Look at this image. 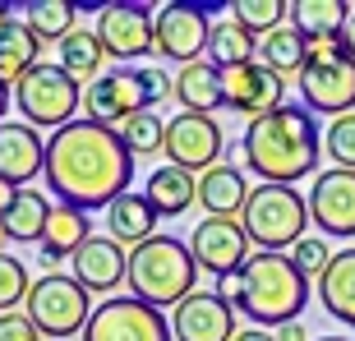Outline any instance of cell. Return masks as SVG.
Wrapping results in <instances>:
<instances>
[{
  "label": "cell",
  "instance_id": "7bdbcfd3",
  "mask_svg": "<svg viewBox=\"0 0 355 341\" xmlns=\"http://www.w3.org/2000/svg\"><path fill=\"white\" fill-rule=\"evenodd\" d=\"M10 92L14 88H5V83H0V125H5V111H10Z\"/></svg>",
  "mask_w": 355,
  "mask_h": 341
},
{
  "label": "cell",
  "instance_id": "277c9868",
  "mask_svg": "<svg viewBox=\"0 0 355 341\" xmlns=\"http://www.w3.org/2000/svg\"><path fill=\"white\" fill-rule=\"evenodd\" d=\"M194 281H198V263L189 254V245H180L175 236H153L139 250H130L125 286H130L134 300L153 304V309H171V304H184L194 295Z\"/></svg>",
  "mask_w": 355,
  "mask_h": 341
},
{
  "label": "cell",
  "instance_id": "44dd1931",
  "mask_svg": "<svg viewBox=\"0 0 355 341\" xmlns=\"http://www.w3.org/2000/svg\"><path fill=\"white\" fill-rule=\"evenodd\" d=\"M106 236L116 240V245H125V250H139L144 240H153L157 236V212H153V203H148L144 194L125 189V194L106 208Z\"/></svg>",
  "mask_w": 355,
  "mask_h": 341
},
{
  "label": "cell",
  "instance_id": "9a60e30c",
  "mask_svg": "<svg viewBox=\"0 0 355 341\" xmlns=\"http://www.w3.org/2000/svg\"><path fill=\"white\" fill-rule=\"evenodd\" d=\"M309 222L323 236L355 240V170H318L309 189Z\"/></svg>",
  "mask_w": 355,
  "mask_h": 341
},
{
  "label": "cell",
  "instance_id": "7a4b0ae2",
  "mask_svg": "<svg viewBox=\"0 0 355 341\" xmlns=\"http://www.w3.org/2000/svg\"><path fill=\"white\" fill-rule=\"evenodd\" d=\"M240 148L245 166L263 175V184H295L318 170V120L300 102H286L272 116L250 120Z\"/></svg>",
  "mask_w": 355,
  "mask_h": 341
},
{
  "label": "cell",
  "instance_id": "2e32d148",
  "mask_svg": "<svg viewBox=\"0 0 355 341\" xmlns=\"http://www.w3.org/2000/svg\"><path fill=\"white\" fill-rule=\"evenodd\" d=\"M175 341H236V309L222 290H194L171 314Z\"/></svg>",
  "mask_w": 355,
  "mask_h": 341
},
{
  "label": "cell",
  "instance_id": "ffe728a7",
  "mask_svg": "<svg viewBox=\"0 0 355 341\" xmlns=\"http://www.w3.org/2000/svg\"><path fill=\"white\" fill-rule=\"evenodd\" d=\"M250 203V189H245V170L231 166V161H217L212 170L198 175V208L208 217H240Z\"/></svg>",
  "mask_w": 355,
  "mask_h": 341
},
{
  "label": "cell",
  "instance_id": "60d3db41",
  "mask_svg": "<svg viewBox=\"0 0 355 341\" xmlns=\"http://www.w3.org/2000/svg\"><path fill=\"white\" fill-rule=\"evenodd\" d=\"M342 46H346V55L355 60V5H351V19H346V28H342Z\"/></svg>",
  "mask_w": 355,
  "mask_h": 341
},
{
  "label": "cell",
  "instance_id": "9c48e42d",
  "mask_svg": "<svg viewBox=\"0 0 355 341\" xmlns=\"http://www.w3.org/2000/svg\"><path fill=\"white\" fill-rule=\"evenodd\" d=\"M83 341H175V337L162 309L134 300V295H116V300H102L92 309Z\"/></svg>",
  "mask_w": 355,
  "mask_h": 341
},
{
  "label": "cell",
  "instance_id": "4316f807",
  "mask_svg": "<svg viewBox=\"0 0 355 341\" xmlns=\"http://www.w3.org/2000/svg\"><path fill=\"white\" fill-rule=\"evenodd\" d=\"M37 55H42V42L24 19H10V24L0 28V83L5 88H14L28 69H37L42 65Z\"/></svg>",
  "mask_w": 355,
  "mask_h": 341
},
{
  "label": "cell",
  "instance_id": "d6a6232c",
  "mask_svg": "<svg viewBox=\"0 0 355 341\" xmlns=\"http://www.w3.org/2000/svg\"><path fill=\"white\" fill-rule=\"evenodd\" d=\"M120 139H125V148L134 157H153V152L166 148V120L157 111H139L130 125H120Z\"/></svg>",
  "mask_w": 355,
  "mask_h": 341
},
{
  "label": "cell",
  "instance_id": "4dcf8cb0",
  "mask_svg": "<svg viewBox=\"0 0 355 341\" xmlns=\"http://www.w3.org/2000/svg\"><path fill=\"white\" fill-rule=\"evenodd\" d=\"M254 37L236 19H226V24H212V42H208V65L212 69H240L254 60Z\"/></svg>",
  "mask_w": 355,
  "mask_h": 341
},
{
  "label": "cell",
  "instance_id": "8d00e7d4",
  "mask_svg": "<svg viewBox=\"0 0 355 341\" xmlns=\"http://www.w3.org/2000/svg\"><path fill=\"white\" fill-rule=\"evenodd\" d=\"M323 148H328V157L342 170H355V111L332 120L328 134H323Z\"/></svg>",
  "mask_w": 355,
  "mask_h": 341
},
{
  "label": "cell",
  "instance_id": "5bb4252c",
  "mask_svg": "<svg viewBox=\"0 0 355 341\" xmlns=\"http://www.w3.org/2000/svg\"><path fill=\"white\" fill-rule=\"evenodd\" d=\"M222 148H226V134L222 125L212 116H194V111H180V116L166 125V157H171V166L189 170V175H203V170L217 166V157H222Z\"/></svg>",
  "mask_w": 355,
  "mask_h": 341
},
{
  "label": "cell",
  "instance_id": "ab89813d",
  "mask_svg": "<svg viewBox=\"0 0 355 341\" xmlns=\"http://www.w3.org/2000/svg\"><path fill=\"white\" fill-rule=\"evenodd\" d=\"M277 341H309V328H304V323H282V328H277Z\"/></svg>",
  "mask_w": 355,
  "mask_h": 341
},
{
  "label": "cell",
  "instance_id": "ba28073f",
  "mask_svg": "<svg viewBox=\"0 0 355 341\" xmlns=\"http://www.w3.org/2000/svg\"><path fill=\"white\" fill-rule=\"evenodd\" d=\"M88 318H92V300L74 277L51 272V277H42V281H33V290H28V323L42 337L65 341V337L88 328Z\"/></svg>",
  "mask_w": 355,
  "mask_h": 341
},
{
  "label": "cell",
  "instance_id": "5b68a950",
  "mask_svg": "<svg viewBox=\"0 0 355 341\" xmlns=\"http://www.w3.org/2000/svg\"><path fill=\"white\" fill-rule=\"evenodd\" d=\"M304 222H309V198L295 194V184H259L250 189V203L240 212V226L250 245H259L263 254H282L291 245L304 240Z\"/></svg>",
  "mask_w": 355,
  "mask_h": 341
},
{
  "label": "cell",
  "instance_id": "d4e9b609",
  "mask_svg": "<svg viewBox=\"0 0 355 341\" xmlns=\"http://www.w3.org/2000/svg\"><path fill=\"white\" fill-rule=\"evenodd\" d=\"M346 19H351V5H346V0H291V28H295L309 46H314V42L342 37Z\"/></svg>",
  "mask_w": 355,
  "mask_h": 341
},
{
  "label": "cell",
  "instance_id": "836d02e7",
  "mask_svg": "<svg viewBox=\"0 0 355 341\" xmlns=\"http://www.w3.org/2000/svg\"><path fill=\"white\" fill-rule=\"evenodd\" d=\"M231 14H236V24L245 28V33H277V28H282V14H291V5L286 0H236V5H231Z\"/></svg>",
  "mask_w": 355,
  "mask_h": 341
},
{
  "label": "cell",
  "instance_id": "d6986e66",
  "mask_svg": "<svg viewBox=\"0 0 355 341\" xmlns=\"http://www.w3.org/2000/svg\"><path fill=\"white\" fill-rule=\"evenodd\" d=\"M69 263H74V281H79L88 295L92 290L102 295V290H116L120 281H125V272H130V250L116 245L111 236H92Z\"/></svg>",
  "mask_w": 355,
  "mask_h": 341
},
{
  "label": "cell",
  "instance_id": "3957f363",
  "mask_svg": "<svg viewBox=\"0 0 355 341\" xmlns=\"http://www.w3.org/2000/svg\"><path fill=\"white\" fill-rule=\"evenodd\" d=\"M222 295L231 300L236 314H245L250 323L263 328H282L295 323L309 304V281L300 277V268L291 263V254H263L254 250L250 263L236 277H222Z\"/></svg>",
  "mask_w": 355,
  "mask_h": 341
},
{
  "label": "cell",
  "instance_id": "484cf974",
  "mask_svg": "<svg viewBox=\"0 0 355 341\" xmlns=\"http://www.w3.org/2000/svg\"><path fill=\"white\" fill-rule=\"evenodd\" d=\"M175 102L194 116H212L217 106H226V92H222V69H212L208 60H194L175 74Z\"/></svg>",
  "mask_w": 355,
  "mask_h": 341
},
{
  "label": "cell",
  "instance_id": "30bf717a",
  "mask_svg": "<svg viewBox=\"0 0 355 341\" xmlns=\"http://www.w3.org/2000/svg\"><path fill=\"white\" fill-rule=\"evenodd\" d=\"M157 55L162 60H171V65H194L203 60L212 42V24H208V10L194 5V0H171V5H162L157 10Z\"/></svg>",
  "mask_w": 355,
  "mask_h": 341
},
{
  "label": "cell",
  "instance_id": "83f0119b",
  "mask_svg": "<svg viewBox=\"0 0 355 341\" xmlns=\"http://www.w3.org/2000/svg\"><path fill=\"white\" fill-rule=\"evenodd\" d=\"M318 304L328 309V318L355 328V250H337L328 277L318 281Z\"/></svg>",
  "mask_w": 355,
  "mask_h": 341
},
{
  "label": "cell",
  "instance_id": "f35d334b",
  "mask_svg": "<svg viewBox=\"0 0 355 341\" xmlns=\"http://www.w3.org/2000/svg\"><path fill=\"white\" fill-rule=\"evenodd\" d=\"M0 341H42V332L28 323V314H0Z\"/></svg>",
  "mask_w": 355,
  "mask_h": 341
},
{
  "label": "cell",
  "instance_id": "cb8c5ba5",
  "mask_svg": "<svg viewBox=\"0 0 355 341\" xmlns=\"http://www.w3.org/2000/svg\"><path fill=\"white\" fill-rule=\"evenodd\" d=\"M46 217H51V203L37 189H14L10 208L0 212V236L14 240V245H42Z\"/></svg>",
  "mask_w": 355,
  "mask_h": 341
},
{
  "label": "cell",
  "instance_id": "f6af8a7d",
  "mask_svg": "<svg viewBox=\"0 0 355 341\" xmlns=\"http://www.w3.org/2000/svg\"><path fill=\"white\" fill-rule=\"evenodd\" d=\"M10 198H14V189H10V184H5V180H0V212L10 208Z\"/></svg>",
  "mask_w": 355,
  "mask_h": 341
},
{
  "label": "cell",
  "instance_id": "8fae6325",
  "mask_svg": "<svg viewBox=\"0 0 355 341\" xmlns=\"http://www.w3.org/2000/svg\"><path fill=\"white\" fill-rule=\"evenodd\" d=\"M83 111H88V120H97L106 130H120V125H130L139 111H148L139 65H120V69L97 74V79L88 83V92H83Z\"/></svg>",
  "mask_w": 355,
  "mask_h": 341
},
{
  "label": "cell",
  "instance_id": "ee69618b",
  "mask_svg": "<svg viewBox=\"0 0 355 341\" xmlns=\"http://www.w3.org/2000/svg\"><path fill=\"white\" fill-rule=\"evenodd\" d=\"M10 19H14V0H0V28L10 24Z\"/></svg>",
  "mask_w": 355,
  "mask_h": 341
},
{
  "label": "cell",
  "instance_id": "7c38bea8",
  "mask_svg": "<svg viewBox=\"0 0 355 341\" xmlns=\"http://www.w3.org/2000/svg\"><path fill=\"white\" fill-rule=\"evenodd\" d=\"M157 14H148V5H106L97 14V42H102L106 60H144L148 51H157Z\"/></svg>",
  "mask_w": 355,
  "mask_h": 341
},
{
  "label": "cell",
  "instance_id": "f546056e",
  "mask_svg": "<svg viewBox=\"0 0 355 341\" xmlns=\"http://www.w3.org/2000/svg\"><path fill=\"white\" fill-rule=\"evenodd\" d=\"M259 60H263L272 74L291 79V74H300V69L309 65V42H304L295 28H277V33H268V37L259 42Z\"/></svg>",
  "mask_w": 355,
  "mask_h": 341
},
{
  "label": "cell",
  "instance_id": "bcb514c9",
  "mask_svg": "<svg viewBox=\"0 0 355 341\" xmlns=\"http://www.w3.org/2000/svg\"><path fill=\"white\" fill-rule=\"evenodd\" d=\"M318 341H351V337H318Z\"/></svg>",
  "mask_w": 355,
  "mask_h": 341
},
{
  "label": "cell",
  "instance_id": "d590c367",
  "mask_svg": "<svg viewBox=\"0 0 355 341\" xmlns=\"http://www.w3.org/2000/svg\"><path fill=\"white\" fill-rule=\"evenodd\" d=\"M332 259H337V254L328 250V240H318V236H304L300 245L291 250V263L300 268L304 281H323V277H328V268H332Z\"/></svg>",
  "mask_w": 355,
  "mask_h": 341
},
{
  "label": "cell",
  "instance_id": "7402d4cb",
  "mask_svg": "<svg viewBox=\"0 0 355 341\" xmlns=\"http://www.w3.org/2000/svg\"><path fill=\"white\" fill-rule=\"evenodd\" d=\"M144 198L153 203L157 217H180V212H189L198 203V175H189V170H180V166L166 161V166H157L153 175H148Z\"/></svg>",
  "mask_w": 355,
  "mask_h": 341
},
{
  "label": "cell",
  "instance_id": "ac0fdd59",
  "mask_svg": "<svg viewBox=\"0 0 355 341\" xmlns=\"http://www.w3.org/2000/svg\"><path fill=\"white\" fill-rule=\"evenodd\" d=\"M46 166V139L28 120H5L0 125V180L10 189H28L33 175Z\"/></svg>",
  "mask_w": 355,
  "mask_h": 341
},
{
  "label": "cell",
  "instance_id": "b9f144b4",
  "mask_svg": "<svg viewBox=\"0 0 355 341\" xmlns=\"http://www.w3.org/2000/svg\"><path fill=\"white\" fill-rule=\"evenodd\" d=\"M236 341H277V337L263 328H245V332H236Z\"/></svg>",
  "mask_w": 355,
  "mask_h": 341
},
{
  "label": "cell",
  "instance_id": "52a82bcc",
  "mask_svg": "<svg viewBox=\"0 0 355 341\" xmlns=\"http://www.w3.org/2000/svg\"><path fill=\"white\" fill-rule=\"evenodd\" d=\"M14 106L24 111V120L33 130H42V125L65 130L74 120V111L83 106V92H79V79H69L60 65H37L14 83Z\"/></svg>",
  "mask_w": 355,
  "mask_h": 341
},
{
  "label": "cell",
  "instance_id": "e0dca14e",
  "mask_svg": "<svg viewBox=\"0 0 355 341\" xmlns=\"http://www.w3.org/2000/svg\"><path fill=\"white\" fill-rule=\"evenodd\" d=\"M222 92L226 106L240 116H272L277 106H286V79L272 74L268 65H240V69H222Z\"/></svg>",
  "mask_w": 355,
  "mask_h": 341
},
{
  "label": "cell",
  "instance_id": "8992f818",
  "mask_svg": "<svg viewBox=\"0 0 355 341\" xmlns=\"http://www.w3.org/2000/svg\"><path fill=\"white\" fill-rule=\"evenodd\" d=\"M300 106L332 120L355 111V60L346 55L342 37L309 46V65L300 69Z\"/></svg>",
  "mask_w": 355,
  "mask_h": 341
},
{
  "label": "cell",
  "instance_id": "4fadbf2b",
  "mask_svg": "<svg viewBox=\"0 0 355 341\" xmlns=\"http://www.w3.org/2000/svg\"><path fill=\"white\" fill-rule=\"evenodd\" d=\"M189 254H194L198 272L208 277H236L245 263H250V236H245V226L236 217H208V222L194 226V236H189Z\"/></svg>",
  "mask_w": 355,
  "mask_h": 341
},
{
  "label": "cell",
  "instance_id": "74e56055",
  "mask_svg": "<svg viewBox=\"0 0 355 341\" xmlns=\"http://www.w3.org/2000/svg\"><path fill=\"white\" fill-rule=\"evenodd\" d=\"M139 79H144V97H148V111H153V106L157 102H166V97H171V74H166V69L162 65H139Z\"/></svg>",
  "mask_w": 355,
  "mask_h": 341
},
{
  "label": "cell",
  "instance_id": "1f68e13d",
  "mask_svg": "<svg viewBox=\"0 0 355 341\" xmlns=\"http://www.w3.org/2000/svg\"><path fill=\"white\" fill-rule=\"evenodd\" d=\"M24 24L37 33V42H60L74 33V5L69 0H33L24 10Z\"/></svg>",
  "mask_w": 355,
  "mask_h": 341
},
{
  "label": "cell",
  "instance_id": "6da1fadb",
  "mask_svg": "<svg viewBox=\"0 0 355 341\" xmlns=\"http://www.w3.org/2000/svg\"><path fill=\"white\" fill-rule=\"evenodd\" d=\"M130 175H134V152L125 148L120 130H106V125L83 116L46 139L42 180L65 208L79 212L111 208L130 189Z\"/></svg>",
  "mask_w": 355,
  "mask_h": 341
},
{
  "label": "cell",
  "instance_id": "f1b7e54d",
  "mask_svg": "<svg viewBox=\"0 0 355 341\" xmlns=\"http://www.w3.org/2000/svg\"><path fill=\"white\" fill-rule=\"evenodd\" d=\"M106 51H102V42H97V33L92 28H74L65 42H60V55H55V65L65 69L69 79H97V74H106L102 69Z\"/></svg>",
  "mask_w": 355,
  "mask_h": 341
},
{
  "label": "cell",
  "instance_id": "603a6c76",
  "mask_svg": "<svg viewBox=\"0 0 355 341\" xmlns=\"http://www.w3.org/2000/svg\"><path fill=\"white\" fill-rule=\"evenodd\" d=\"M92 240V222H88V212H79V208H51V217H46V231H42V259L51 263H60V259H74V254L83 250Z\"/></svg>",
  "mask_w": 355,
  "mask_h": 341
},
{
  "label": "cell",
  "instance_id": "e575fe53",
  "mask_svg": "<svg viewBox=\"0 0 355 341\" xmlns=\"http://www.w3.org/2000/svg\"><path fill=\"white\" fill-rule=\"evenodd\" d=\"M28 290H33V277H28L24 259L0 250V314H14V304L28 300Z\"/></svg>",
  "mask_w": 355,
  "mask_h": 341
}]
</instances>
